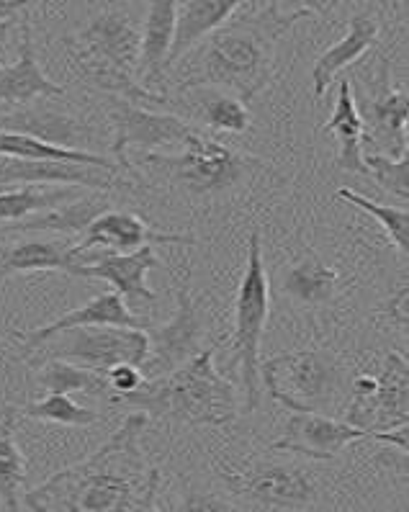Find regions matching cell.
<instances>
[{
  "mask_svg": "<svg viewBox=\"0 0 409 512\" xmlns=\"http://www.w3.org/2000/svg\"><path fill=\"white\" fill-rule=\"evenodd\" d=\"M147 422L145 412L134 410L85 461L24 492V507L34 512L157 510L163 476L142 448Z\"/></svg>",
  "mask_w": 409,
  "mask_h": 512,
  "instance_id": "1",
  "label": "cell"
},
{
  "mask_svg": "<svg viewBox=\"0 0 409 512\" xmlns=\"http://www.w3.org/2000/svg\"><path fill=\"white\" fill-rule=\"evenodd\" d=\"M214 358L217 348H201L168 374L145 379L137 389L116 397L111 407H129L191 428H232L240 417L237 389L224 379Z\"/></svg>",
  "mask_w": 409,
  "mask_h": 512,
  "instance_id": "2",
  "label": "cell"
},
{
  "mask_svg": "<svg viewBox=\"0 0 409 512\" xmlns=\"http://www.w3.org/2000/svg\"><path fill=\"white\" fill-rule=\"evenodd\" d=\"M278 37L268 13L227 21L175 62L173 67L181 70V88L211 85L250 103L271 83L273 39Z\"/></svg>",
  "mask_w": 409,
  "mask_h": 512,
  "instance_id": "3",
  "label": "cell"
},
{
  "mask_svg": "<svg viewBox=\"0 0 409 512\" xmlns=\"http://www.w3.org/2000/svg\"><path fill=\"white\" fill-rule=\"evenodd\" d=\"M139 47L142 34L132 19L119 11L98 13L78 37L70 39L75 65L93 88L132 103L165 106L168 93H155L139 83Z\"/></svg>",
  "mask_w": 409,
  "mask_h": 512,
  "instance_id": "4",
  "label": "cell"
},
{
  "mask_svg": "<svg viewBox=\"0 0 409 512\" xmlns=\"http://www.w3.org/2000/svg\"><path fill=\"white\" fill-rule=\"evenodd\" d=\"M258 374L276 404L289 412L332 415L350 394L348 371L340 358L325 348L291 350L260 361Z\"/></svg>",
  "mask_w": 409,
  "mask_h": 512,
  "instance_id": "5",
  "label": "cell"
},
{
  "mask_svg": "<svg viewBox=\"0 0 409 512\" xmlns=\"http://www.w3.org/2000/svg\"><path fill=\"white\" fill-rule=\"evenodd\" d=\"M139 163L188 196H219L240 186L247 175H253V170H271L255 157L229 150L206 132L191 134L178 155L147 152Z\"/></svg>",
  "mask_w": 409,
  "mask_h": 512,
  "instance_id": "6",
  "label": "cell"
},
{
  "mask_svg": "<svg viewBox=\"0 0 409 512\" xmlns=\"http://www.w3.org/2000/svg\"><path fill=\"white\" fill-rule=\"evenodd\" d=\"M271 314V284L265 273L263 237L253 229L247 240V266L235 296V332H232V358L227 368H240L245 410L255 412L260 404V343L265 322Z\"/></svg>",
  "mask_w": 409,
  "mask_h": 512,
  "instance_id": "7",
  "label": "cell"
},
{
  "mask_svg": "<svg viewBox=\"0 0 409 512\" xmlns=\"http://www.w3.org/2000/svg\"><path fill=\"white\" fill-rule=\"evenodd\" d=\"M219 476L242 510L289 512L317 505V479L294 461L255 458L240 469L219 466Z\"/></svg>",
  "mask_w": 409,
  "mask_h": 512,
  "instance_id": "8",
  "label": "cell"
},
{
  "mask_svg": "<svg viewBox=\"0 0 409 512\" xmlns=\"http://www.w3.org/2000/svg\"><path fill=\"white\" fill-rule=\"evenodd\" d=\"M409 430L404 428L394 430H373L358 428L348 420H337L332 415H322V412H291L281 430V438L273 440L271 451L291 453V456H304L312 461H332L337 458L350 443L358 440H379L391 448H399L407 453L409 448Z\"/></svg>",
  "mask_w": 409,
  "mask_h": 512,
  "instance_id": "9",
  "label": "cell"
},
{
  "mask_svg": "<svg viewBox=\"0 0 409 512\" xmlns=\"http://www.w3.org/2000/svg\"><path fill=\"white\" fill-rule=\"evenodd\" d=\"M44 358H62V361L78 363V366L106 371L116 363H134L142 366L147 356V332L137 327L121 325H91L75 327L49 338L39 345Z\"/></svg>",
  "mask_w": 409,
  "mask_h": 512,
  "instance_id": "10",
  "label": "cell"
},
{
  "mask_svg": "<svg viewBox=\"0 0 409 512\" xmlns=\"http://www.w3.org/2000/svg\"><path fill=\"white\" fill-rule=\"evenodd\" d=\"M111 129H114V139H111V155L119 170L124 173H134V165L129 160V150H160V147L183 145L191 134L206 132V129L196 127L191 121L181 119L178 114H160V111L142 109L139 103L124 101V98L111 96L109 109Z\"/></svg>",
  "mask_w": 409,
  "mask_h": 512,
  "instance_id": "11",
  "label": "cell"
},
{
  "mask_svg": "<svg viewBox=\"0 0 409 512\" xmlns=\"http://www.w3.org/2000/svg\"><path fill=\"white\" fill-rule=\"evenodd\" d=\"M175 284V314L173 320L165 325H150L147 327V356L139 366L145 379H155L163 376L173 368L181 366L183 361L199 353L201 338H204V320H201L199 304L193 302L188 281H178L173 276Z\"/></svg>",
  "mask_w": 409,
  "mask_h": 512,
  "instance_id": "12",
  "label": "cell"
},
{
  "mask_svg": "<svg viewBox=\"0 0 409 512\" xmlns=\"http://www.w3.org/2000/svg\"><path fill=\"white\" fill-rule=\"evenodd\" d=\"M75 260H78V266H75L73 276L106 281L114 286L116 294H121L129 309H137L139 304H152L157 299V294L147 284V273L155 268L168 271V266L155 255V245H142L132 253L85 250V253L75 255Z\"/></svg>",
  "mask_w": 409,
  "mask_h": 512,
  "instance_id": "13",
  "label": "cell"
},
{
  "mask_svg": "<svg viewBox=\"0 0 409 512\" xmlns=\"http://www.w3.org/2000/svg\"><path fill=\"white\" fill-rule=\"evenodd\" d=\"M343 420L373 433L409 425V363L402 353H386L373 394L361 402H350Z\"/></svg>",
  "mask_w": 409,
  "mask_h": 512,
  "instance_id": "14",
  "label": "cell"
},
{
  "mask_svg": "<svg viewBox=\"0 0 409 512\" xmlns=\"http://www.w3.org/2000/svg\"><path fill=\"white\" fill-rule=\"evenodd\" d=\"M0 129L29 134V137L42 139L47 145L67 147V150L96 152L98 147H103L101 134L91 124L75 119L73 114L52 109L47 98L42 103L31 101L24 106H16L8 114H0Z\"/></svg>",
  "mask_w": 409,
  "mask_h": 512,
  "instance_id": "15",
  "label": "cell"
},
{
  "mask_svg": "<svg viewBox=\"0 0 409 512\" xmlns=\"http://www.w3.org/2000/svg\"><path fill=\"white\" fill-rule=\"evenodd\" d=\"M119 168H101V165L70 163V160H29V157L0 155V186H39V183H57V186H78L88 191L109 193L121 183Z\"/></svg>",
  "mask_w": 409,
  "mask_h": 512,
  "instance_id": "16",
  "label": "cell"
},
{
  "mask_svg": "<svg viewBox=\"0 0 409 512\" xmlns=\"http://www.w3.org/2000/svg\"><path fill=\"white\" fill-rule=\"evenodd\" d=\"M142 245H196L191 235L160 232L132 211L106 209L85 227L83 240L73 245V255L103 247L106 253H132Z\"/></svg>",
  "mask_w": 409,
  "mask_h": 512,
  "instance_id": "17",
  "label": "cell"
},
{
  "mask_svg": "<svg viewBox=\"0 0 409 512\" xmlns=\"http://www.w3.org/2000/svg\"><path fill=\"white\" fill-rule=\"evenodd\" d=\"M91 325H121V327H137V330H147L152 325L147 317H139L132 309L127 307V302L121 299V294L109 291V294H101L91 302H85L83 307L70 309L67 314H62L60 320L49 322V325L37 327V330L29 332H16V338L21 340V361H29L37 348L42 343H47L49 338H55L60 332L75 330V327H91Z\"/></svg>",
  "mask_w": 409,
  "mask_h": 512,
  "instance_id": "18",
  "label": "cell"
},
{
  "mask_svg": "<svg viewBox=\"0 0 409 512\" xmlns=\"http://www.w3.org/2000/svg\"><path fill=\"white\" fill-rule=\"evenodd\" d=\"M409 121V98L407 91H399L391 83L389 60H381L379 78H376V93L368 103V121H363V145H379L384 155H404L409 152L407 137Z\"/></svg>",
  "mask_w": 409,
  "mask_h": 512,
  "instance_id": "19",
  "label": "cell"
},
{
  "mask_svg": "<svg viewBox=\"0 0 409 512\" xmlns=\"http://www.w3.org/2000/svg\"><path fill=\"white\" fill-rule=\"evenodd\" d=\"M168 106L181 111V119L191 121L201 129H214V132L242 134L253 124V116L240 98L227 91H219V88H211V85L181 88L178 96H168L165 109Z\"/></svg>",
  "mask_w": 409,
  "mask_h": 512,
  "instance_id": "20",
  "label": "cell"
},
{
  "mask_svg": "<svg viewBox=\"0 0 409 512\" xmlns=\"http://www.w3.org/2000/svg\"><path fill=\"white\" fill-rule=\"evenodd\" d=\"M21 24V44L19 57L13 65L0 67V103L8 106H24V103L37 101V98H60L65 96V88L47 78L37 60L34 49V34L26 16H19Z\"/></svg>",
  "mask_w": 409,
  "mask_h": 512,
  "instance_id": "21",
  "label": "cell"
},
{
  "mask_svg": "<svg viewBox=\"0 0 409 512\" xmlns=\"http://www.w3.org/2000/svg\"><path fill=\"white\" fill-rule=\"evenodd\" d=\"M175 19H178V0H150L142 34V47H139L137 78L139 83L160 93L157 88L165 85L168 78V55L175 37Z\"/></svg>",
  "mask_w": 409,
  "mask_h": 512,
  "instance_id": "22",
  "label": "cell"
},
{
  "mask_svg": "<svg viewBox=\"0 0 409 512\" xmlns=\"http://www.w3.org/2000/svg\"><path fill=\"white\" fill-rule=\"evenodd\" d=\"M343 291V273L317 253H304L281 271V294L304 309L327 307Z\"/></svg>",
  "mask_w": 409,
  "mask_h": 512,
  "instance_id": "23",
  "label": "cell"
},
{
  "mask_svg": "<svg viewBox=\"0 0 409 512\" xmlns=\"http://www.w3.org/2000/svg\"><path fill=\"white\" fill-rule=\"evenodd\" d=\"M109 199L103 191L83 193L70 201L52 206L47 211H37L31 217L19 219V222L3 224L0 232L3 235H44V232H57V235H80L85 227L109 209Z\"/></svg>",
  "mask_w": 409,
  "mask_h": 512,
  "instance_id": "24",
  "label": "cell"
},
{
  "mask_svg": "<svg viewBox=\"0 0 409 512\" xmlns=\"http://www.w3.org/2000/svg\"><path fill=\"white\" fill-rule=\"evenodd\" d=\"M381 21L379 16H373L371 11L355 13L348 24V34L337 44H332L325 55H319V60L312 67V83H314V98H322L325 91L332 85L335 75L353 62L361 60L373 44L379 42Z\"/></svg>",
  "mask_w": 409,
  "mask_h": 512,
  "instance_id": "25",
  "label": "cell"
},
{
  "mask_svg": "<svg viewBox=\"0 0 409 512\" xmlns=\"http://www.w3.org/2000/svg\"><path fill=\"white\" fill-rule=\"evenodd\" d=\"M75 266L78 260L73 255V242L31 237L0 247V281L34 271H62L73 276Z\"/></svg>",
  "mask_w": 409,
  "mask_h": 512,
  "instance_id": "26",
  "label": "cell"
},
{
  "mask_svg": "<svg viewBox=\"0 0 409 512\" xmlns=\"http://www.w3.org/2000/svg\"><path fill=\"white\" fill-rule=\"evenodd\" d=\"M247 0H186L178 6V19H175V37L168 55V70L193 49L211 31L227 24L235 16L237 8Z\"/></svg>",
  "mask_w": 409,
  "mask_h": 512,
  "instance_id": "27",
  "label": "cell"
},
{
  "mask_svg": "<svg viewBox=\"0 0 409 512\" xmlns=\"http://www.w3.org/2000/svg\"><path fill=\"white\" fill-rule=\"evenodd\" d=\"M325 132H332L337 137V168L348 170V173L368 175L366 163H363V116L355 106L353 83L343 78L337 83L335 111L330 121L325 124Z\"/></svg>",
  "mask_w": 409,
  "mask_h": 512,
  "instance_id": "28",
  "label": "cell"
},
{
  "mask_svg": "<svg viewBox=\"0 0 409 512\" xmlns=\"http://www.w3.org/2000/svg\"><path fill=\"white\" fill-rule=\"evenodd\" d=\"M16 425L19 415L13 404L0 410V505L3 510H24L26 458L16 443Z\"/></svg>",
  "mask_w": 409,
  "mask_h": 512,
  "instance_id": "29",
  "label": "cell"
},
{
  "mask_svg": "<svg viewBox=\"0 0 409 512\" xmlns=\"http://www.w3.org/2000/svg\"><path fill=\"white\" fill-rule=\"evenodd\" d=\"M39 384L49 394H88L111 402V389L106 384V376L93 368L78 366V363L62 361V358H44L39 366Z\"/></svg>",
  "mask_w": 409,
  "mask_h": 512,
  "instance_id": "30",
  "label": "cell"
},
{
  "mask_svg": "<svg viewBox=\"0 0 409 512\" xmlns=\"http://www.w3.org/2000/svg\"><path fill=\"white\" fill-rule=\"evenodd\" d=\"M0 155L29 157V160H70V163L119 168L111 157L101 155V152L67 150V147L47 145V142H42V139H34L29 137V134H21V132H8V129H0Z\"/></svg>",
  "mask_w": 409,
  "mask_h": 512,
  "instance_id": "31",
  "label": "cell"
},
{
  "mask_svg": "<svg viewBox=\"0 0 409 512\" xmlns=\"http://www.w3.org/2000/svg\"><path fill=\"white\" fill-rule=\"evenodd\" d=\"M13 410L19 415V420L57 422V425H67V428H88V425L101 420V412L93 410V407H83L70 394H47L39 402L19 404Z\"/></svg>",
  "mask_w": 409,
  "mask_h": 512,
  "instance_id": "32",
  "label": "cell"
},
{
  "mask_svg": "<svg viewBox=\"0 0 409 512\" xmlns=\"http://www.w3.org/2000/svg\"><path fill=\"white\" fill-rule=\"evenodd\" d=\"M80 193L78 186H62L49 188V191H39L34 186L13 188V191L0 193V224L19 222V219L31 217L37 211H47L52 206L62 204V201L75 199Z\"/></svg>",
  "mask_w": 409,
  "mask_h": 512,
  "instance_id": "33",
  "label": "cell"
},
{
  "mask_svg": "<svg viewBox=\"0 0 409 512\" xmlns=\"http://www.w3.org/2000/svg\"><path fill=\"white\" fill-rule=\"evenodd\" d=\"M337 196H340L343 201H348L350 206H355V209H363L366 214H371V217L379 222V227L386 232V237H389L391 245L397 247L402 255H407V250H409V211H407V206L379 204V201L368 199V196H361V193L350 191V188H340V191H337Z\"/></svg>",
  "mask_w": 409,
  "mask_h": 512,
  "instance_id": "34",
  "label": "cell"
},
{
  "mask_svg": "<svg viewBox=\"0 0 409 512\" xmlns=\"http://www.w3.org/2000/svg\"><path fill=\"white\" fill-rule=\"evenodd\" d=\"M363 163H366L368 175L373 181L379 183L381 191H386L389 196H397L407 204L409 199V152L404 155H384V152H371L366 155L363 152Z\"/></svg>",
  "mask_w": 409,
  "mask_h": 512,
  "instance_id": "35",
  "label": "cell"
},
{
  "mask_svg": "<svg viewBox=\"0 0 409 512\" xmlns=\"http://www.w3.org/2000/svg\"><path fill=\"white\" fill-rule=\"evenodd\" d=\"M340 0H271V8H268V16L276 24L278 34H283L286 29L296 24L301 19H309V16H319L325 19L335 11V6Z\"/></svg>",
  "mask_w": 409,
  "mask_h": 512,
  "instance_id": "36",
  "label": "cell"
},
{
  "mask_svg": "<svg viewBox=\"0 0 409 512\" xmlns=\"http://www.w3.org/2000/svg\"><path fill=\"white\" fill-rule=\"evenodd\" d=\"M103 376H106V384H109V389H111V402H114L116 397H121V394H127V392H132V389H137V386L145 381V376H142L139 366H134V363H116V366L106 368V371H103Z\"/></svg>",
  "mask_w": 409,
  "mask_h": 512,
  "instance_id": "37",
  "label": "cell"
},
{
  "mask_svg": "<svg viewBox=\"0 0 409 512\" xmlns=\"http://www.w3.org/2000/svg\"><path fill=\"white\" fill-rule=\"evenodd\" d=\"M34 0H0V21L13 19V16H19L26 6H31Z\"/></svg>",
  "mask_w": 409,
  "mask_h": 512,
  "instance_id": "38",
  "label": "cell"
},
{
  "mask_svg": "<svg viewBox=\"0 0 409 512\" xmlns=\"http://www.w3.org/2000/svg\"><path fill=\"white\" fill-rule=\"evenodd\" d=\"M13 21H16V16H13V19L0 21V67H3V60H6V52H8V34H11Z\"/></svg>",
  "mask_w": 409,
  "mask_h": 512,
  "instance_id": "39",
  "label": "cell"
}]
</instances>
